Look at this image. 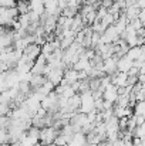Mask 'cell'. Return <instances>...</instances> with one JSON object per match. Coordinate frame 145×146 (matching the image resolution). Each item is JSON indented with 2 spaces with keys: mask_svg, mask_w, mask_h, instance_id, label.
<instances>
[{
  "mask_svg": "<svg viewBox=\"0 0 145 146\" xmlns=\"http://www.w3.org/2000/svg\"><path fill=\"white\" fill-rule=\"evenodd\" d=\"M58 133H60V131H55L53 126L41 128L40 129V135H39V143L41 146H47L54 143V139L57 138Z\"/></svg>",
  "mask_w": 145,
  "mask_h": 146,
  "instance_id": "cell-1",
  "label": "cell"
},
{
  "mask_svg": "<svg viewBox=\"0 0 145 146\" xmlns=\"http://www.w3.org/2000/svg\"><path fill=\"white\" fill-rule=\"evenodd\" d=\"M102 72H104V75H107V77H111V75H114L115 72H118V71H117V58L110 57V58L104 60V61H102Z\"/></svg>",
  "mask_w": 145,
  "mask_h": 146,
  "instance_id": "cell-2",
  "label": "cell"
},
{
  "mask_svg": "<svg viewBox=\"0 0 145 146\" xmlns=\"http://www.w3.org/2000/svg\"><path fill=\"white\" fill-rule=\"evenodd\" d=\"M63 75H64V70H63V68H51L47 72L46 78H47L48 82H51L54 87H57V85L61 82Z\"/></svg>",
  "mask_w": 145,
  "mask_h": 146,
  "instance_id": "cell-3",
  "label": "cell"
},
{
  "mask_svg": "<svg viewBox=\"0 0 145 146\" xmlns=\"http://www.w3.org/2000/svg\"><path fill=\"white\" fill-rule=\"evenodd\" d=\"M117 98H118V88L115 85H112V84L107 85L105 90L102 91V99L104 101H108L111 104H115Z\"/></svg>",
  "mask_w": 145,
  "mask_h": 146,
  "instance_id": "cell-4",
  "label": "cell"
},
{
  "mask_svg": "<svg viewBox=\"0 0 145 146\" xmlns=\"http://www.w3.org/2000/svg\"><path fill=\"white\" fill-rule=\"evenodd\" d=\"M23 54L26 57H29L31 61H36V58L41 54V47L37 44H29L26 48L23 50Z\"/></svg>",
  "mask_w": 145,
  "mask_h": 146,
  "instance_id": "cell-5",
  "label": "cell"
},
{
  "mask_svg": "<svg viewBox=\"0 0 145 146\" xmlns=\"http://www.w3.org/2000/svg\"><path fill=\"white\" fill-rule=\"evenodd\" d=\"M132 68V61L127 57H121L117 60V71L118 72H128Z\"/></svg>",
  "mask_w": 145,
  "mask_h": 146,
  "instance_id": "cell-6",
  "label": "cell"
},
{
  "mask_svg": "<svg viewBox=\"0 0 145 146\" xmlns=\"http://www.w3.org/2000/svg\"><path fill=\"white\" fill-rule=\"evenodd\" d=\"M46 81H47V78H46L44 75H31V78H30V81H29L31 91H37Z\"/></svg>",
  "mask_w": 145,
  "mask_h": 146,
  "instance_id": "cell-7",
  "label": "cell"
},
{
  "mask_svg": "<svg viewBox=\"0 0 145 146\" xmlns=\"http://www.w3.org/2000/svg\"><path fill=\"white\" fill-rule=\"evenodd\" d=\"M29 7H30V11L36 13L39 17L44 13V4H43V0H29Z\"/></svg>",
  "mask_w": 145,
  "mask_h": 146,
  "instance_id": "cell-8",
  "label": "cell"
},
{
  "mask_svg": "<svg viewBox=\"0 0 145 146\" xmlns=\"http://www.w3.org/2000/svg\"><path fill=\"white\" fill-rule=\"evenodd\" d=\"M140 11H141V10H140L137 6H128V7L124 9V14H125V17H127L128 21L132 20V19H137V16H138Z\"/></svg>",
  "mask_w": 145,
  "mask_h": 146,
  "instance_id": "cell-9",
  "label": "cell"
},
{
  "mask_svg": "<svg viewBox=\"0 0 145 146\" xmlns=\"http://www.w3.org/2000/svg\"><path fill=\"white\" fill-rule=\"evenodd\" d=\"M78 10H80V7H76V6H67V7L61 11V16H64V17H67V19H73L74 16L78 14Z\"/></svg>",
  "mask_w": 145,
  "mask_h": 146,
  "instance_id": "cell-10",
  "label": "cell"
},
{
  "mask_svg": "<svg viewBox=\"0 0 145 146\" xmlns=\"http://www.w3.org/2000/svg\"><path fill=\"white\" fill-rule=\"evenodd\" d=\"M16 9H17V13H19V16H21V14H27V13L30 11L29 1H17V4H16Z\"/></svg>",
  "mask_w": 145,
  "mask_h": 146,
  "instance_id": "cell-11",
  "label": "cell"
},
{
  "mask_svg": "<svg viewBox=\"0 0 145 146\" xmlns=\"http://www.w3.org/2000/svg\"><path fill=\"white\" fill-rule=\"evenodd\" d=\"M132 113H134V115H144L145 113L144 101H140V102H135V104H134V106H132Z\"/></svg>",
  "mask_w": 145,
  "mask_h": 146,
  "instance_id": "cell-12",
  "label": "cell"
},
{
  "mask_svg": "<svg viewBox=\"0 0 145 146\" xmlns=\"http://www.w3.org/2000/svg\"><path fill=\"white\" fill-rule=\"evenodd\" d=\"M102 26H105V27H110V26H112L114 23H115V20H114V17L110 14V13H107L102 19H101V21H100Z\"/></svg>",
  "mask_w": 145,
  "mask_h": 146,
  "instance_id": "cell-13",
  "label": "cell"
},
{
  "mask_svg": "<svg viewBox=\"0 0 145 146\" xmlns=\"http://www.w3.org/2000/svg\"><path fill=\"white\" fill-rule=\"evenodd\" d=\"M4 143H10V138L6 129H0V145H4Z\"/></svg>",
  "mask_w": 145,
  "mask_h": 146,
  "instance_id": "cell-14",
  "label": "cell"
},
{
  "mask_svg": "<svg viewBox=\"0 0 145 146\" xmlns=\"http://www.w3.org/2000/svg\"><path fill=\"white\" fill-rule=\"evenodd\" d=\"M16 4H17L16 0H0V7H4V9L16 7Z\"/></svg>",
  "mask_w": 145,
  "mask_h": 146,
  "instance_id": "cell-15",
  "label": "cell"
},
{
  "mask_svg": "<svg viewBox=\"0 0 145 146\" xmlns=\"http://www.w3.org/2000/svg\"><path fill=\"white\" fill-rule=\"evenodd\" d=\"M128 26H130V27H132L135 31H137L138 29L144 27V24H142V23H141L138 19H132V20H130V21H128Z\"/></svg>",
  "mask_w": 145,
  "mask_h": 146,
  "instance_id": "cell-16",
  "label": "cell"
},
{
  "mask_svg": "<svg viewBox=\"0 0 145 146\" xmlns=\"http://www.w3.org/2000/svg\"><path fill=\"white\" fill-rule=\"evenodd\" d=\"M3 26V20H1V17H0V27Z\"/></svg>",
  "mask_w": 145,
  "mask_h": 146,
  "instance_id": "cell-17",
  "label": "cell"
},
{
  "mask_svg": "<svg viewBox=\"0 0 145 146\" xmlns=\"http://www.w3.org/2000/svg\"><path fill=\"white\" fill-rule=\"evenodd\" d=\"M0 146H11L10 143H4V145H0Z\"/></svg>",
  "mask_w": 145,
  "mask_h": 146,
  "instance_id": "cell-18",
  "label": "cell"
},
{
  "mask_svg": "<svg viewBox=\"0 0 145 146\" xmlns=\"http://www.w3.org/2000/svg\"><path fill=\"white\" fill-rule=\"evenodd\" d=\"M16 1H29V0H16Z\"/></svg>",
  "mask_w": 145,
  "mask_h": 146,
  "instance_id": "cell-19",
  "label": "cell"
}]
</instances>
